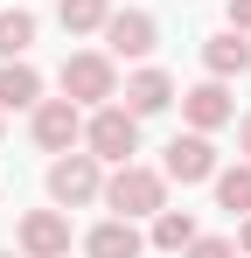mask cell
I'll use <instances>...</instances> for the list:
<instances>
[{"label": "cell", "instance_id": "1", "mask_svg": "<svg viewBox=\"0 0 251 258\" xmlns=\"http://www.w3.org/2000/svg\"><path fill=\"white\" fill-rule=\"evenodd\" d=\"M105 210H119V216H161L167 210V174L119 161V174L105 181Z\"/></svg>", "mask_w": 251, "mask_h": 258}, {"label": "cell", "instance_id": "2", "mask_svg": "<svg viewBox=\"0 0 251 258\" xmlns=\"http://www.w3.org/2000/svg\"><path fill=\"white\" fill-rule=\"evenodd\" d=\"M49 196H56L63 210H77V203H98V196H105L98 154H56V161H49Z\"/></svg>", "mask_w": 251, "mask_h": 258}, {"label": "cell", "instance_id": "3", "mask_svg": "<svg viewBox=\"0 0 251 258\" xmlns=\"http://www.w3.org/2000/svg\"><path fill=\"white\" fill-rule=\"evenodd\" d=\"M84 140H91L98 161H133V154H140V119H133L126 105H98L91 126H84Z\"/></svg>", "mask_w": 251, "mask_h": 258}, {"label": "cell", "instance_id": "4", "mask_svg": "<svg viewBox=\"0 0 251 258\" xmlns=\"http://www.w3.org/2000/svg\"><path fill=\"white\" fill-rule=\"evenodd\" d=\"M63 98L70 105H105L119 98V77H112V56H63Z\"/></svg>", "mask_w": 251, "mask_h": 258}, {"label": "cell", "instance_id": "5", "mask_svg": "<svg viewBox=\"0 0 251 258\" xmlns=\"http://www.w3.org/2000/svg\"><path fill=\"white\" fill-rule=\"evenodd\" d=\"M77 140H84V112L70 98H42L35 105V147L42 154H70Z\"/></svg>", "mask_w": 251, "mask_h": 258}, {"label": "cell", "instance_id": "6", "mask_svg": "<svg viewBox=\"0 0 251 258\" xmlns=\"http://www.w3.org/2000/svg\"><path fill=\"white\" fill-rule=\"evenodd\" d=\"M161 174H167V181H181V188H189V181H209V174H216V147H209V133H174Z\"/></svg>", "mask_w": 251, "mask_h": 258}, {"label": "cell", "instance_id": "7", "mask_svg": "<svg viewBox=\"0 0 251 258\" xmlns=\"http://www.w3.org/2000/svg\"><path fill=\"white\" fill-rule=\"evenodd\" d=\"M21 251L28 258H70V216L63 210H28L21 216Z\"/></svg>", "mask_w": 251, "mask_h": 258}, {"label": "cell", "instance_id": "8", "mask_svg": "<svg viewBox=\"0 0 251 258\" xmlns=\"http://www.w3.org/2000/svg\"><path fill=\"white\" fill-rule=\"evenodd\" d=\"M181 119H189L196 133H216V126H230V119H237V105H230V91H223V77H209V84L181 91Z\"/></svg>", "mask_w": 251, "mask_h": 258}, {"label": "cell", "instance_id": "9", "mask_svg": "<svg viewBox=\"0 0 251 258\" xmlns=\"http://www.w3.org/2000/svg\"><path fill=\"white\" fill-rule=\"evenodd\" d=\"M154 42H161L154 14H105V49L112 56H154Z\"/></svg>", "mask_w": 251, "mask_h": 258}, {"label": "cell", "instance_id": "10", "mask_svg": "<svg viewBox=\"0 0 251 258\" xmlns=\"http://www.w3.org/2000/svg\"><path fill=\"white\" fill-rule=\"evenodd\" d=\"M174 105V84H167V70H140V77H126V112L133 119H154Z\"/></svg>", "mask_w": 251, "mask_h": 258}, {"label": "cell", "instance_id": "11", "mask_svg": "<svg viewBox=\"0 0 251 258\" xmlns=\"http://www.w3.org/2000/svg\"><path fill=\"white\" fill-rule=\"evenodd\" d=\"M203 63H209V77H244L251 70V42L237 35V28H223V35L203 42Z\"/></svg>", "mask_w": 251, "mask_h": 258}, {"label": "cell", "instance_id": "12", "mask_svg": "<svg viewBox=\"0 0 251 258\" xmlns=\"http://www.w3.org/2000/svg\"><path fill=\"white\" fill-rule=\"evenodd\" d=\"M84 251H91V258H140V230H133V216L98 223V230L84 237Z\"/></svg>", "mask_w": 251, "mask_h": 258}, {"label": "cell", "instance_id": "13", "mask_svg": "<svg viewBox=\"0 0 251 258\" xmlns=\"http://www.w3.org/2000/svg\"><path fill=\"white\" fill-rule=\"evenodd\" d=\"M28 105H42V77L14 56V63L0 70V112H28Z\"/></svg>", "mask_w": 251, "mask_h": 258}, {"label": "cell", "instance_id": "14", "mask_svg": "<svg viewBox=\"0 0 251 258\" xmlns=\"http://www.w3.org/2000/svg\"><path fill=\"white\" fill-rule=\"evenodd\" d=\"M209 181H216V203H223L230 216H251V161L244 168H216Z\"/></svg>", "mask_w": 251, "mask_h": 258}, {"label": "cell", "instance_id": "15", "mask_svg": "<svg viewBox=\"0 0 251 258\" xmlns=\"http://www.w3.org/2000/svg\"><path fill=\"white\" fill-rule=\"evenodd\" d=\"M154 244H161V251H189V244H196V216L189 210H161L154 216Z\"/></svg>", "mask_w": 251, "mask_h": 258}, {"label": "cell", "instance_id": "16", "mask_svg": "<svg viewBox=\"0 0 251 258\" xmlns=\"http://www.w3.org/2000/svg\"><path fill=\"white\" fill-rule=\"evenodd\" d=\"M28 42H35V14H28V7L0 14V56L14 63V56H28Z\"/></svg>", "mask_w": 251, "mask_h": 258}, {"label": "cell", "instance_id": "17", "mask_svg": "<svg viewBox=\"0 0 251 258\" xmlns=\"http://www.w3.org/2000/svg\"><path fill=\"white\" fill-rule=\"evenodd\" d=\"M105 14H112L105 0H63V7H56V21H63L70 35H91V28H105Z\"/></svg>", "mask_w": 251, "mask_h": 258}, {"label": "cell", "instance_id": "18", "mask_svg": "<svg viewBox=\"0 0 251 258\" xmlns=\"http://www.w3.org/2000/svg\"><path fill=\"white\" fill-rule=\"evenodd\" d=\"M181 258H237V244H223V237H196Z\"/></svg>", "mask_w": 251, "mask_h": 258}, {"label": "cell", "instance_id": "19", "mask_svg": "<svg viewBox=\"0 0 251 258\" xmlns=\"http://www.w3.org/2000/svg\"><path fill=\"white\" fill-rule=\"evenodd\" d=\"M230 28H237V35H251V0H230Z\"/></svg>", "mask_w": 251, "mask_h": 258}, {"label": "cell", "instance_id": "20", "mask_svg": "<svg viewBox=\"0 0 251 258\" xmlns=\"http://www.w3.org/2000/svg\"><path fill=\"white\" fill-rule=\"evenodd\" d=\"M237 147H244V154H251V112H244V119H237Z\"/></svg>", "mask_w": 251, "mask_h": 258}, {"label": "cell", "instance_id": "21", "mask_svg": "<svg viewBox=\"0 0 251 258\" xmlns=\"http://www.w3.org/2000/svg\"><path fill=\"white\" fill-rule=\"evenodd\" d=\"M237 244H244V251H251V216H244V230H237Z\"/></svg>", "mask_w": 251, "mask_h": 258}, {"label": "cell", "instance_id": "22", "mask_svg": "<svg viewBox=\"0 0 251 258\" xmlns=\"http://www.w3.org/2000/svg\"><path fill=\"white\" fill-rule=\"evenodd\" d=\"M0 258H7V251H0Z\"/></svg>", "mask_w": 251, "mask_h": 258}]
</instances>
